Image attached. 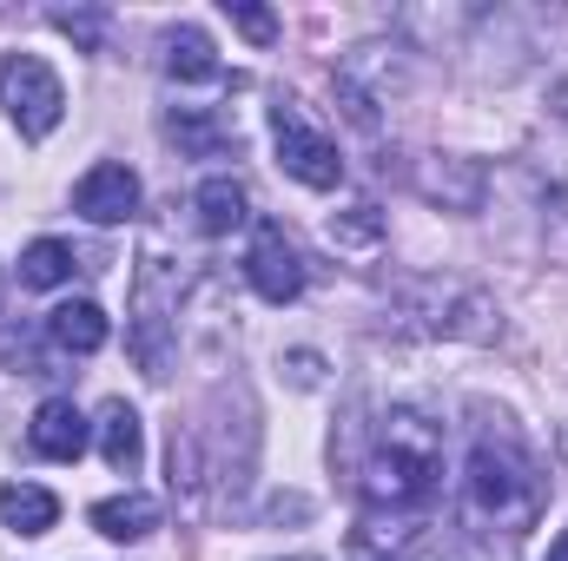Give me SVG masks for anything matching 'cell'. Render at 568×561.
<instances>
[{"instance_id": "cell-1", "label": "cell", "mask_w": 568, "mask_h": 561, "mask_svg": "<svg viewBox=\"0 0 568 561\" xmlns=\"http://www.w3.org/2000/svg\"><path fill=\"white\" fill-rule=\"evenodd\" d=\"M357 489L371 502V516H404L424 509L443 482V422L424 404H390L377 422H364V449H357Z\"/></svg>"}, {"instance_id": "cell-2", "label": "cell", "mask_w": 568, "mask_h": 561, "mask_svg": "<svg viewBox=\"0 0 568 561\" xmlns=\"http://www.w3.org/2000/svg\"><path fill=\"white\" fill-rule=\"evenodd\" d=\"M549 502L542 462L509 436V429H483L469 462H463V516L483 536H523Z\"/></svg>"}, {"instance_id": "cell-3", "label": "cell", "mask_w": 568, "mask_h": 561, "mask_svg": "<svg viewBox=\"0 0 568 561\" xmlns=\"http://www.w3.org/2000/svg\"><path fill=\"white\" fill-rule=\"evenodd\" d=\"M397 310L417 337H449V344H496L503 337V304L469 278H410L397 290Z\"/></svg>"}, {"instance_id": "cell-4", "label": "cell", "mask_w": 568, "mask_h": 561, "mask_svg": "<svg viewBox=\"0 0 568 561\" xmlns=\"http://www.w3.org/2000/svg\"><path fill=\"white\" fill-rule=\"evenodd\" d=\"M179 310H185V284H179V272H172L159 252H145L140 284H133L126 350H133V364H140L152 384H165L172 364H179Z\"/></svg>"}, {"instance_id": "cell-5", "label": "cell", "mask_w": 568, "mask_h": 561, "mask_svg": "<svg viewBox=\"0 0 568 561\" xmlns=\"http://www.w3.org/2000/svg\"><path fill=\"white\" fill-rule=\"evenodd\" d=\"M404 53L410 47H397V40H364V47H351L337 60V106H344L351 126H364V133L384 126V106L410 86V60Z\"/></svg>"}, {"instance_id": "cell-6", "label": "cell", "mask_w": 568, "mask_h": 561, "mask_svg": "<svg viewBox=\"0 0 568 561\" xmlns=\"http://www.w3.org/2000/svg\"><path fill=\"white\" fill-rule=\"evenodd\" d=\"M0 106L20 126V140H47L67 120V86L40 53H0Z\"/></svg>"}, {"instance_id": "cell-7", "label": "cell", "mask_w": 568, "mask_h": 561, "mask_svg": "<svg viewBox=\"0 0 568 561\" xmlns=\"http://www.w3.org/2000/svg\"><path fill=\"white\" fill-rule=\"evenodd\" d=\"M272 140H278V165L297 185H311V192H337L344 185V152H337V140L324 126H311L291 100L272 106Z\"/></svg>"}, {"instance_id": "cell-8", "label": "cell", "mask_w": 568, "mask_h": 561, "mask_svg": "<svg viewBox=\"0 0 568 561\" xmlns=\"http://www.w3.org/2000/svg\"><path fill=\"white\" fill-rule=\"evenodd\" d=\"M245 278H252V290H258L265 304H291V297L304 290V258H297V245L284 238V225H272V218H258V225H252Z\"/></svg>"}, {"instance_id": "cell-9", "label": "cell", "mask_w": 568, "mask_h": 561, "mask_svg": "<svg viewBox=\"0 0 568 561\" xmlns=\"http://www.w3.org/2000/svg\"><path fill=\"white\" fill-rule=\"evenodd\" d=\"M73 212H80L87 225H126V218L140 212V172L100 159V165L73 185Z\"/></svg>"}, {"instance_id": "cell-10", "label": "cell", "mask_w": 568, "mask_h": 561, "mask_svg": "<svg viewBox=\"0 0 568 561\" xmlns=\"http://www.w3.org/2000/svg\"><path fill=\"white\" fill-rule=\"evenodd\" d=\"M410 185L424 192L429 205H443V212H483V165L476 159H463V152H429L417 159V172H410Z\"/></svg>"}, {"instance_id": "cell-11", "label": "cell", "mask_w": 568, "mask_h": 561, "mask_svg": "<svg viewBox=\"0 0 568 561\" xmlns=\"http://www.w3.org/2000/svg\"><path fill=\"white\" fill-rule=\"evenodd\" d=\"M27 442H33V456H47V462H80L87 456V442H93V422L73 410V397H47L33 422H27Z\"/></svg>"}, {"instance_id": "cell-12", "label": "cell", "mask_w": 568, "mask_h": 561, "mask_svg": "<svg viewBox=\"0 0 568 561\" xmlns=\"http://www.w3.org/2000/svg\"><path fill=\"white\" fill-rule=\"evenodd\" d=\"M106 337H113V324L93 297H67V304L47 310V344L67 350V357H93V350H106Z\"/></svg>"}, {"instance_id": "cell-13", "label": "cell", "mask_w": 568, "mask_h": 561, "mask_svg": "<svg viewBox=\"0 0 568 561\" xmlns=\"http://www.w3.org/2000/svg\"><path fill=\"white\" fill-rule=\"evenodd\" d=\"M159 496H145V489H120V496H106V502H93L87 509V522L106 536V542H145L152 529H159Z\"/></svg>"}, {"instance_id": "cell-14", "label": "cell", "mask_w": 568, "mask_h": 561, "mask_svg": "<svg viewBox=\"0 0 568 561\" xmlns=\"http://www.w3.org/2000/svg\"><path fill=\"white\" fill-rule=\"evenodd\" d=\"M100 456H106V469L113 476H140V462H145V422L140 410L126 404V397H113L106 410H100Z\"/></svg>"}, {"instance_id": "cell-15", "label": "cell", "mask_w": 568, "mask_h": 561, "mask_svg": "<svg viewBox=\"0 0 568 561\" xmlns=\"http://www.w3.org/2000/svg\"><path fill=\"white\" fill-rule=\"evenodd\" d=\"M192 218H199V232H205V238H232V232L252 218V192H245L239 178H225V172H219V178H205V185L192 192Z\"/></svg>"}, {"instance_id": "cell-16", "label": "cell", "mask_w": 568, "mask_h": 561, "mask_svg": "<svg viewBox=\"0 0 568 561\" xmlns=\"http://www.w3.org/2000/svg\"><path fill=\"white\" fill-rule=\"evenodd\" d=\"M523 165L536 172L542 198L568 212V120H549V126H536V133H529V145H523Z\"/></svg>"}, {"instance_id": "cell-17", "label": "cell", "mask_w": 568, "mask_h": 561, "mask_svg": "<svg viewBox=\"0 0 568 561\" xmlns=\"http://www.w3.org/2000/svg\"><path fill=\"white\" fill-rule=\"evenodd\" d=\"M165 73H172L179 86H212V80H225L219 47L205 40V27H172V33H165Z\"/></svg>"}, {"instance_id": "cell-18", "label": "cell", "mask_w": 568, "mask_h": 561, "mask_svg": "<svg viewBox=\"0 0 568 561\" xmlns=\"http://www.w3.org/2000/svg\"><path fill=\"white\" fill-rule=\"evenodd\" d=\"M165 133L185 145L192 159H225V152H239V126H232L225 113H205V106H179V113L165 120Z\"/></svg>"}, {"instance_id": "cell-19", "label": "cell", "mask_w": 568, "mask_h": 561, "mask_svg": "<svg viewBox=\"0 0 568 561\" xmlns=\"http://www.w3.org/2000/svg\"><path fill=\"white\" fill-rule=\"evenodd\" d=\"M53 522H60L53 489H40V482H7V489H0V529H13V536H47Z\"/></svg>"}, {"instance_id": "cell-20", "label": "cell", "mask_w": 568, "mask_h": 561, "mask_svg": "<svg viewBox=\"0 0 568 561\" xmlns=\"http://www.w3.org/2000/svg\"><path fill=\"white\" fill-rule=\"evenodd\" d=\"M324 238L337 252H377L384 245V212L377 205H344V212L324 218Z\"/></svg>"}, {"instance_id": "cell-21", "label": "cell", "mask_w": 568, "mask_h": 561, "mask_svg": "<svg viewBox=\"0 0 568 561\" xmlns=\"http://www.w3.org/2000/svg\"><path fill=\"white\" fill-rule=\"evenodd\" d=\"M73 278V245H60V238H33L27 252H20V284L27 290H53V284Z\"/></svg>"}, {"instance_id": "cell-22", "label": "cell", "mask_w": 568, "mask_h": 561, "mask_svg": "<svg viewBox=\"0 0 568 561\" xmlns=\"http://www.w3.org/2000/svg\"><path fill=\"white\" fill-rule=\"evenodd\" d=\"M47 20H53L73 47H87V53H100V40H106V13H100V7H53Z\"/></svg>"}, {"instance_id": "cell-23", "label": "cell", "mask_w": 568, "mask_h": 561, "mask_svg": "<svg viewBox=\"0 0 568 561\" xmlns=\"http://www.w3.org/2000/svg\"><path fill=\"white\" fill-rule=\"evenodd\" d=\"M225 7H232V27H239L245 40H258V47H272V40H278V20H272L265 7H252V0H225Z\"/></svg>"}, {"instance_id": "cell-24", "label": "cell", "mask_w": 568, "mask_h": 561, "mask_svg": "<svg viewBox=\"0 0 568 561\" xmlns=\"http://www.w3.org/2000/svg\"><path fill=\"white\" fill-rule=\"evenodd\" d=\"M284 370H291V384H304V390H311V384H317V370H324V357H317V350H291V357H284Z\"/></svg>"}, {"instance_id": "cell-25", "label": "cell", "mask_w": 568, "mask_h": 561, "mask_svg": "<svg viewBox=\"0 0 568 561\" xmlns=\"http://www.w3.org/2000/svg\"><path fill=\"white\" fill-rule=\"evenodd\" d=\"M542 561H568V529L556 536V542H549V555H542Z\"/></svg>"}, {"instance_id": "cell-26", "label": "cell", "mask_w": 568, "mask_h": 561, "mask_svg": "<svg viewBox=\"0 0 568 561\" xmlns=\"http://www.w3.org/2000/svg\"><path fill=\"white\" fill-rule=\"evenodd\" d=\"M364 561H397V555H364Z\"/></svg>"}]
</instances>
